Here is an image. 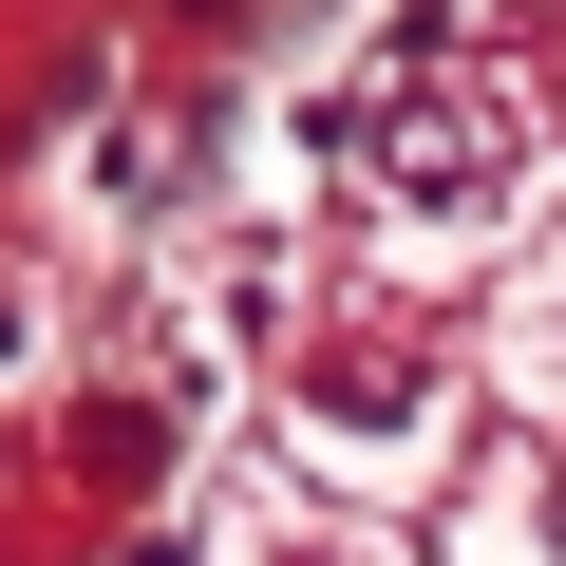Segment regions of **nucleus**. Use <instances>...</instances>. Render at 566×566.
Segmentation results:
<instances>
[{"label": "nucleus", "instance_id": "nucleus-3", "mask_svg": "<svg viewBox=\"0 0 566 566\" xmlns=\"http://www.w3.org/2000/svg\"><path fill=\"white\" fill-rule=\"evenodd\" d=\"M491 359H510V397H528V416H566V245H547V264L510 283V322H491Z\"/></svg>", "mask_w": 566, "mask_h": 566}, {"label": "nucleus", "instance_id": "nucleus-4", "mask_svg": "<svg viewBox=\"0 0 566 566\" xmlns=\"http://www.w3.org/2000/svg\"><path fill=\"white\" fill-rule=\"evenodd\" d=\"M472 566H566V472H510L472 510Z\"/></svg>", "mask_w": 566, "mask_h": 566}, {"label": "nucleus", "instance_id": "nucleus-2", "mask_svg": "<svg viewBox=\"0 0 566 566\" xmlns=\"http://www.w3.org/2000/svg\"><path fill=\"white\" fill-rule=\"evenodd\" d=\"M227 566H397V528H378L359 491H303V472H264V491L227 510Z\"/></svg>", "mask_w": 566, "mask_h": 566}, {"label": "nucleus", "instance_id": "nucleus-1", "mask_svg": "<svg viewBox=\"0 0 566 566\" xmlns=\"http://www.w3.org/2000/svg\"><path fill=\"white\" fill-rule=\"evenodd\" d=\"M528 189H547V151H528V114H510L491 76H434V95L378 133V227H397V245H491Z\"/></svg>", "mask_w": 566, "mask_h": 566}]
</instances>
